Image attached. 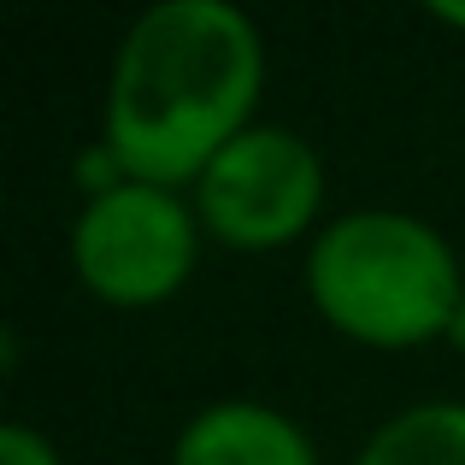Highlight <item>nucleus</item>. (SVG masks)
<instances>
[{"instance_id": "1", "label": "nucleus", "mask_w": 465, "mask_h": 465, "mask_svg": "<svg viewBox=\"0 0 465 465\" xmlns=\"http://www.w3.org/2000/svg\"><path fill=\"white\" fill-rule=\"evenodd\" d=\"M265 47L230 0H159L130 24L106 89V153L136 183L201 177L248 130Z\"/></svg>"}, {"instance_id": "2", "label": "nucleus", "mask_w": 465, "mask_h": 465, "mask_svg": "<svg viewBox=\"0 0 465 465\" xmlns=\"http://www.w3.org/2000/svg\"><path fill=\"white\" fill-rule=\"evenodd\" d=\"M307 295L360 348H424L465 307V277L442 230L412 213H341L312 236Z\"/></svg>"}, {"instance_id": "3", "label": "nucleus", "mask_w": 465, "mask_h": 465, "mask_svg": "<svg viewBox=\"0 0 465 465\" xmlns=\"http://www.w3.org/2000/svg\"><path fill=\"white\" fill-rule=\"evenodd\" d=\"M201 218L177 189L118 177L89 194L71 230L77 283L106 307H159L194 272Z\"/></svg>"}, {"instance_id": "4", "label": "nucleus", "mask_w": 465, "mask_h": 465, "mask_svg": "<svg viewBox=\"0 0 465 465\" xmlns=\"http://www.w3.org/2000/svg\"><path fill=\"white\" fill-rule=\"evenodd\" d=\"M324 206V165L312 142L283 124H248L194 177V218L242 253H272L307 236Z\"/></svg>"}, {"instance_id": "5", "label": "nucleus", "mask_w": 465, "mask_h": 465, "mask_svg": "<svg viewBox=\"0 0 465 465\" xmlns=\"http://www.w3.org/2000/svg\"><path fill=\"white\" fill-rule=\"evenodd\" d=\"M171 465H318L307 430L260 401H218L183 424Z\"/></svg>"}, {"instance_id": "6", "label": "nucleus", "mask_w": 465, "mask_h": 465, "mask_svg": "<svg viewBox=\"0 0 465 465\" xmlns=\"http://www.w3.org/2000/svg\"><path fill=\"white\" fill-rule=\"evenodd\" d=\"M353 465H465V401H424L395 412Z\"/></svg>"}, {"instance_id": "7", "label": "nucleus", "mask_w": 465, "mask_h": 465, "mask_svg": "<svg viewBox=\"0 0 465 465\" xmlns=\"http://www.w3.org/2000/svg\"><path fill=\"white\" fill-rule=\"evenodd\" d=\"M0 465H59V448L30 424H6L0 430Z\"/></svg>"}, {"instance_id": "8", "label": "nucleus", "mask_w": 465, "mask_h": 465, "mask_svg": "<svg viewBox=\"0 0 465 465\" xmlns=\"http://www.w3.org/2000/svg\"><path fill=\"white\" fill-rule=\"evenodd\" d=\"M436 18H442V24H460V30H465V6H454V0H436Z\"/></svg>"}, {"instance_id": "9", "label": "nucleus", "mask_w": 465, "mask_h": 465, "mask_svg": "<svg viewBox=\"0 0 465 465\" xmlns=\"http://www.w3.org/2000/svg\"><path fill=\"white\" fill-rule=\"evenodd\" d=\"M448 336H454L460 348H465V307H460V318H454V330H448Z\"/></svg>"}]
</instances>
